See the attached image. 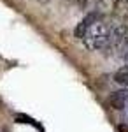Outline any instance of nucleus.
<instances>
[{
	"instance_id": "nucleus-4",
	"label": "nucleus",
	"mask_w": 128,
	"mask_h": 132,
	"mask_svg": "<svg viewBox=\"0 0 128 132\" xmlns=\"http://www.w3.org/2000/svg\"><path fill=\"white\" fill-rule=\"evenodd\" d=\"M114 81L121 86H128V63L114 72Z\"/></svg>"
},
{
	"instance_id": "nucleus-6",
	"label": "nucleus",
	"mask_w": 128,
	"mask_h": 132,
	"mask_svg": "<svg viewBox=\"0 0 128 132\" xmlns=\"http://www.w3.org/2000/svg\"><path fill=\"white\" fill-rule=\"evenodd\" d=\"M119 132H128V125H119Z\"/></svg>"
},
{
	"instance_id": "nucleus-5",
	"label": "nucleus",
	"mask_w": 128,
	"mask_h": 132,
	"mask_svg": "<svg viewBox=\"0 0 128 132\" xmlns=\"http://www.w3.org/2000/svg\"><path fill=\"white\" fill-rule=\"evenodd\" d=\"M121 56H123V60L128 63V41H126V44L123 46V50H121Z\"/></svg>"
},
{
	"instance_id": "nucleus-3",
	"label": "nucleus",
	"mask_w": 128,
	"mask_h": 132,
	"mask_svg": "<svg viewBox=\"0 0 128 132\" xmlns=\"http://www.w3.org/2000/svg\"><path fill=\"white\" fill-rule=\"evenodd\" d=\"M114 16L121 21H128V0H114L112 5Z\"/></svg>"
},
{
	"instance_id": "nucleus-8",
	"label": "nucleus",
	"mask_w": 128,
	"mask_h": 132,
	"mask_svg": "<svg viewBox=\"0 0 128 132\" xmlns=\"http://www.w3.org/2000/svg\"><path fill=\"white\" fill-rule=\"evenodd\" d=\"M40 2H48V0H40Z\"/></svg>"
},
{
	"instance_id": "nucleus-7",
	"label": "nucleus",
	"mask_w": 128,
	"mask_h": 132,
	"mask_svg": "<svg viewBox=\"0 0 128 132\" xmlns=\"http://www.w3.org/2000/svg\"><path fill=\"white\" fill-rule=\"evenodd\" d=\"M76 2H77L79 5H83V7H84V4H86V0H76Z\"/></svg>"
},
{
	"instance_id": "nucleus-1",
	"label": "nucleus",
	"mask_w": 128,
	"mask_h": 132,
	"mask_svg": "<svg viewBox=\"0 0 128 132\" xmlns=\"http://www.w3.org/2000/svg\"><path fill=\"white\" fill-rule=\"evenodd\" d=\"M112 23L98 11H93L83 18L76 27V37L83 42L89 51L107 50L111 42Z\"/></svg>"
},
{
	"instance_id": "nucleus-2",
	"label": "nucleus",
	"mask_w": 128,
	"mask_h": 132,
	"mask_svg": "<svg viewBox=\"0 0 128 132\" xmlns=\"http://www.w3.org/2000/svg\"><path fill=\"white\" fill-rule=\"evenodd\" d=\"M109 104H111V108H114V109H125L128 104V90H119V92H114L112 95H111V99H109Z\"/></svg>"
}]
</instances>
